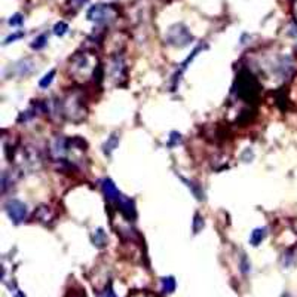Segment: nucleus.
<instances>
[{
    "label": "nucleus",
    "mask_w": 297,
    "mask_h": 297,
    "mask_svg": "<svg viewBox=\"0 0 297 297\" xmlns=\"http://www.w3.org/2000/svg\"><path fill=\"white\" fill-rule=\"evenodd\" d=\"M175 290V280L172 277H165L162 278V293L164 294H171Z\"/></svg>",
    "instance_id": "10"
},
{
    "label": "nucleus",
    "mask_w": 297,
    "mask_h": 297,
    "mask_svg": "<svg viewBox=\"0 0 297 297\" xmlns=\"http://www.w3.org/2000/svg\"><path fill=\"white\" fill-rule=\"evenodd\" d=\"M86 18L89 21H94L97 24H110L118 18V9L115 5H104V3H97L88 9Z\"/></svg>",
    "instance_id": "2"
},
{
    "label": "nucleus",
    "mask_w": 297,
    "mask_h": 297,
    "mask_svg": "<svg viewBox=\"0 0 297 297\" xmlns=\"http://www.w3.org/2000/svg\"><path fill=\"white\" fill-rule=\"evenodd\" d=\"M293 12H294V16H296V21H297V0L294 2V6H293Z\"/></svg>",
    "instance_id": "22"
},
{
    "label": "nucleus",
    "mask_w": 297,
    "mask_h": 297,
    "mask_svg": "<svg viewBox=\"0 0 297 297\" xmlns=\"http://www.w3.org/2000/svg\"><path fill=\"white\" fill-rule=\"evenodd\" d=\"M22 36H24V32H19V33H16V34H11L9 37H6V39H5V45H8V43L14 42V40H16V39L22 37Z\"/></svg>",
    "instance_id": "17"
},
{
    "label": "nucleus",
    "mask_w": 297,
    "mask_h": 297,
    "mask_svg": "<svg viewBox=\"0 0 297 297\" xmlns=\"http://www.w3.org/2000/svg\"><path fill=\"white\" fill-rule=\"evenodd\" d=\"M118 208H119V211L122 213V216L126 217L128 220H134L137 217V211H135V205H134V201L132 199H129V198H126L122 195V198L118 201Z\"/></svg>",
    "instance_id": "6"
},
{
    "label": "nucleus",
    "mask_w": 297,
    "mask_h": 297,
    "mask_svg": "<svg viewBox=\"0 0 297 297\" xmlns=\"http://www.w3.org/2000/svg\"><path fill=\"white\" fill-rule=\"evenodd\" d=\"M101 189H103V193L106 196V199L113 203H118V201L122 198V193L118 190L116 185L110 180V178H104L101 181Z\"/></svg>",
    "instance_id": "5"
},
{
    "label": "nucleus",
    "mask_w": 297,
    "mask_h": 297,
    "mask_svg": "<svg viewBox=\"0 0 297 297\" xmlns=\"http://www.w3.org/2000/svg\"><path fill=\"white\" fill-rule=\"evenodd\" d=\"M15 297H26V296H24V293L18 291V293H15Z\"/></svg>",
    "instance_id": "23"
},
{
    "label": "nucleus",
    "mask_w": 297,
    "mask_h": 297,
    "mask_svg": "<svg viewBox=\"0 0 297 297\" xmlns=\"http://www.w3.org/2000/svg\"><path fill=\"white\" fill-rule=\"evenodd\" d=\"M22 21H24V16L21 15V14H15V15H12L9 18V26H12V27L21 26Z\"/></svg>",
    "instance_id": "16"
},
{
    "label": "nucleus",
    "mask_w": 297,
    "mask_h": 297,
    "mask_svg": "<svg viewBox=\"0 0 297 297\" xmlns=\"http://www.w3.org/2000/svg\"><path fill=\"white\" fill-rule=\"evenodd\" d=\"M241 267H242V272L244 273H247L248 269H250V263H247V257L245 256H242V259H241Z\"/></svg>",
    "instance_id": "19"
},
{
    "label": "nucleus",
    "mask_w": 297,
    "mask_h": 297,
    "mask_svg": "<svg viewBox=\"0 0 297 297\" xmlns=\"http://www.w3.org/2000/svg\"><path fill=\"white\" fill-rule=\"evenodd\" d=\"M202 227H203V219H201L199 214H196V216H195V220H193V232L198 234Z\"/></svg>",
    "instance_id": "15"
},
{
    "label": "nucleus",
    "mask_w": 297,
    "mask_h": 297,
    "mask_svg": "<svg viewBox=\"0 0 297 297\" xmlns=\"http://www.w3.org/2000/svg\"><path fill=\"white\" fill-rule=\"evenodd\" d=\"M93 242H94V245L97 248H103V247H106V244H107V236H106V232L103 231V229H97L93 235Z\"/></svg>",
    "instance_id": "9"
},
{
    "label": "nucleus",
    "mask_w": 297,
    "mask_h": 297,
    "mask_svg": "<svg viewBox=\"0 0 297 297\" xmlns=\"http://www.w3.org/2000/svg\"><path fill=\"white\" fill-rule=\"evenodd\" d=\"M118 146H119V135L115 132V134H111V135H110L109 139H107V141L104 143V146H103L104 153H106V155H111Z\"/></svg>",
    "instance_id": "8"
},
{
    "label": "nucleus",
    "mask_w": 297,
    "mask_h": 297,
    "mask_svg": "<svg viewBox=\"0 0 297 297\" xmlns=\"http://www.w3.org/2000/svg\"><path fill=\"white\" fill-rule=\"evenodd\" d=\"M5 211L9 216V219L12 220L15 224L22 223L24 220L27 219V214H29L27 205L21 202V201H18V199H9L8 202L5 203Z\"/></svg>",
    "instance_id": "4"
},
{
    "label": "nucleus",
    "mask_w": 297,
    "mask_h": 297,
    "mask_svg": "<svg viewBox=\"0 0 297 297\" xmlns=\"http://www.w3.org/2000/svg\"><path fill=\"white\" fill-rule=\"evenodd\" d=\"M183 181H185V183H188V188L192 189V192H193V195L196 196V199H199V201L203 199V192H201L199 188H196V186H195V183L189 181V180H186V178H183Z\"/></svg>",
    "instance_id": "14"
},
{
    "label": "nucleus",
    "mask_w": 297,
    "mask_h": 297,
    "mask_svg": "<svg viewBox=\"0 0 297 297\" xmlns=\"http://www.w3.org/2000/svg\"><path fill=\"white\" fill-rule=\"evenodd\" d=\"M235 93L245 103H256L260 94V85L248 70H242L235 82Z\"/></svg>",
    "instance_id": "1"
},
{
    "label": "nucleus",
    "mask_w": 297,
    "mask_h": 297,
    "mask_svg": "<svg viewBox=\"0 0 297 297\" xmlns=\"http://www.w3.org/2000/svg\"><path fill=\"white\" fill-rule=\"evenodd\" d=\"M180 137H181V135H180L178 132H171V137H170V146H174V144L180 143V141H181Z\"/></svg>",
    "instance_id": "18"
},
{
    "label": "nucleus",
    "mask_w": 297,
    "mask_h": 297,
    "mask_svg": "<svg viewBox=\"0 0 297 297\" xmlns=\"http://www.w3.org/2000/svg\"><path fill=\"white\" fill-rule=\"evenodd\" d=\"M67 30H68V26H67V22H64V21L57 22L55 27H54V33H55L57 36H64V34L67 33Z\"/></svg>",
    "instance_id": "13"
},
{
    "label": "nucleus",
    "mask_w": 297,
    "mask_h": 297,
    "mask_svg": "<svg viewBox=\"0 0 297 297\" xmlns=\"http://www.w3.org/2000/svg\"><path fill=\"white\" fill-rule=\"evenodd\" d=\"M70 2H72V3L75 5V8H80V6H82V5H83V3H85L86 0H70Z\"/></svg>",
    "instance_id": "21"
},
{
    "label": "nucleus",
    "mask_w": 297,
    "mask_h": 297,
    "mask_svg": "<svg viewBox=\"0 0 297 297\" xmlns=\"http://www.w3.org/2000/svg\"><path fill=\"white\" fill-rule=\"evenodd\" d=\"M266 238V227H257L251 232L250 236V244L253 247H257L263 242V239Z\"/></svg>",
    "instance_id": "7"
},
{
    "label": "nucleus",
    "mask_w": 297,
    "mask_h": 297,
    "mask_svg": "<svg viewBox=\"0 0 297 297\" xmlns=\"http://www.w3.org/2000/svg\"><path fill=\"white\" fill-rule=\"evenodd\" d=\"M48 43V36L47 34H40L39 37H36L34 39V42L32 43L33 49H36V51H39V49H42V48L47 47Z\"/></svg>",
    "instance_id": "11"
},
{
    "label": "nucleus",
    "mask_w": 297,
    "mask_h": 297,
    "mask_svg": "<svg viewBox=\"0 0 297 297\" xmlns=\"http://www.w3.org/2000/svg\"><path fill=\"white\" fill-rule=\"evenodd\" d=\"M98 297H116V296H115L113 290L109 287V288H106V290H104V291H103V293H101Z\"/></svg>",
    "instance_id": "20"
},
{
    "label": "nucleus",
    "mask_w": 297,
    "mask_h": 297,
    "mask_svg": "<svg viewBox=\"0 0 297 297\" xmlns=\"http://www.w3.org/2000/svg\"><path fill=\"white\" fill-rule=\"evenodd\" d=\"M54 76H55V70H51L49 73H47L43 78L39 80V86L40 88H48L51 83H52V80H54Z\"/></svg>",
    "instance_id": "12"
},
{
    "label": "nucleus",
    "mask_w": 297,
    "mask_h": 297,
    "mask_svg": "<svg viewBox=\"0 0 297 297\" xmlns=\"http://www.w3.org/2000/svg\"><path fill=\"white\" fill-rule=\"evenodd\" d=\"M167 43L175 48L189 47L193 42V36L190 34L188 29L183 24H175L167 33Z\"/></svg>",
    "instance_id": "3"
}]
</instances>
